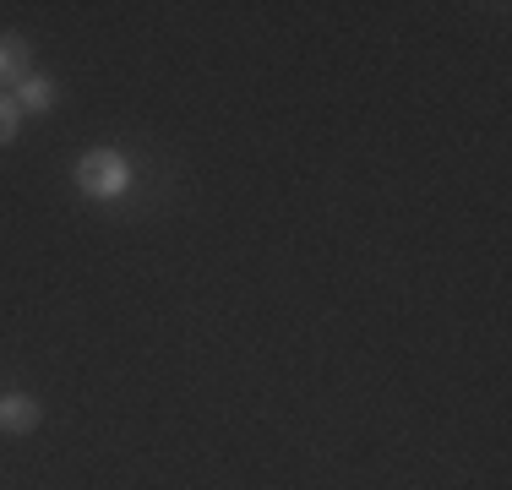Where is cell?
<instances>
[{
    "label": "cell",
    "instance_id": "obj_4",
    "mask_svg": "<svg viewBox=\"0 0 512 490\" xmlns=\"http://www.w3.org/2000/svg\"><path fill=\"white\" fill-rule=\"evenodd\" d=\"M11 98H17V109H28V115H50V109H55V82L33 71V77L17 82V93H11Z\"/></svg>",
    "mask_w": 512,
    "mask_h": 490
},
{
    "label": "cell",
    "instance_id": "obj_1",
    "mask_svg": "<svg viewBox=\"0 0 512 490\" xmlns=\"http://www.w3.org/2000/svg\"><path fill=\"white\" fill-rule=\"evenodd\" d=\"M77 186L93 202H120L131 191V158L115 153V147H93V153L77 158Z\"/></svg>",
    "mask_w": 512,
    "mask_h": 490
},
{
    "label": "cell",
    "instance_id": "obj_3",
    "mask_svg": "<svg viewBox=\"0 0 512 490\" xmlns=\"http://www.w3.org/2000/svg\"><path fill=\"white\" fill-rule=\"evenodd\" d=\"M33 77V49L17 33H0V82H22Z\"/></svg>",
    "mask_w": 512,
    "mask_h": 490
},
{
    "label": "cell",
    "instance_id": "obj_5",
    "mask_svg": "<svg viewBox=\"0 0 512 490\" xmlns=\"http://www.w3.org/2000/svg\"><path fill=\"white\" fill-rule=\"evenodd\" d=\"M17 126H22V109H17V98H11V93H0V147H6L11 137H17Z\"/></svg>",
    "mask_w": 512,
    "mask_h": 490
},
{
    "label": "cell",
    "instance_id": "obj_2",
    "mask_svg": "<svg viewBox=\"0 0 512 490\" xmlns=\"http://www.w3.org/2000/svg\"><path fill=\"white\" fill-rule=\"evenodd\" d=\"M39 420H44V409L28 398V392H6V398H0V431L28 436V431H39Z\"/></svg>",
    "mask_w": 512,
    "mask_h": 490
}]
</instances>
